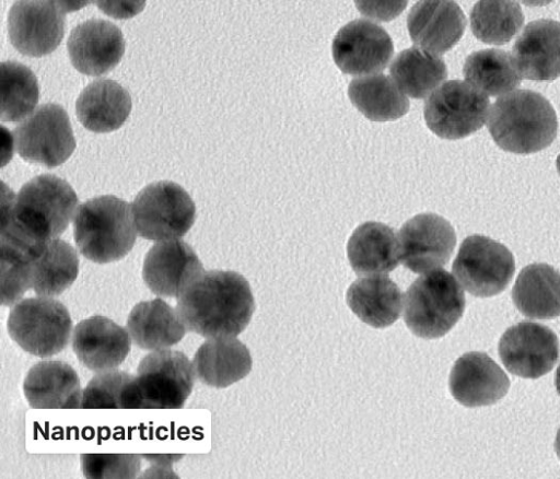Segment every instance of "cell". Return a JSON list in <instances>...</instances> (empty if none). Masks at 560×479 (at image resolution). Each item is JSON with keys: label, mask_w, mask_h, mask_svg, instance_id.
I'll use <instances>...</instances> for the list:
<instances>
[{"label": "cell", "mask_w": 560, "mask_h": 479, "mask_svg": "<svg viewBox=\"0 0 560 479\" xmlns=\"http://www.w3.org/2000/svg\"><path fill=\"white\" fill-rule=\"evenodd\" d=\"M77 205L70 184L52 174L32 178L18 195L3 194L1 250L34 259L67 230Z\"/></svg>", "instance_id": "cell-1"}, {"label": "cell", "mask_w": 560, "mask_h": 479, "mask_svg": "<svg viewBox=\"0 0 560 479\" xmlns=\"http://www.w3.org/2000/svg\"><path fill=\"white\" fill-rule=\"evenodd\" d=\"M176 309L189 331L205 338L234 337L248 325L255 301L242 274L203 270L178 295Z\"/></svg>", "instance_id": "cell-2"}, {"label": "cell", "mask_w": 560, "mask_h": 479, "mask_svg": "<svg viewBox=\"0 0 560 479\" xmlns=\"http://www.w3.org/2000/svg\"><path fill=\"white\" fill-rule=\"evenodd\" d=\"M487 126L501 149L528 154L551 144L557 136L558 120L545 96L530 90H516L497 98Z\"/></svg>", "instance_id": "cell-3"}, {"label": "cell", "mask_w": 560, "mask_h": 479, "mask_svg": "<svg viewBox=\"0 0 560 479\" xmlns=\"http://www.w3.org/2000/svg\"><path fill=\"white\" fill-rule=\"evenodd\" d=\"M73 235L79 252L89 260H119L136 243L132 207L113 195L89 199L77 211Z\"/></svg>", "instance_id": "cell-4"}, {"label": "cell", "mask_w": 560, "mask_h": 479, "mask_svg": "<svg viewBox=\"0 0 560 479\" xmlns=\"http://www.w3.org/2000/svg\"><path fill=\"white\" fill-rule=\"evenodd\" d=\"M465 309V294L443 269L420 276L406 292L404 320L412 334L425 339L447 334Z\"/></svg>", "instance_id": "cell-5"}, {"label": "cell", "mask_w": 560, "mask_h": 479, "mask_svg": "<svg viewBox=\"0 0 560 479\" xmlns=\"http://www.w3.org/2000/svg\"><path fill=\"white\" fill-rule=\"evenodd\" d=\"M192 362L177 350L161 349L147 354L133 375L130 409H178L192 392Z\"/></svg>", "instance_id": "cell-6"}, {"label": "cell", "mask_w": 560, "mask_h": 479, "mask_svg": "<svg viewBox=\"0 0 560 479\" xmlns=\"http://www.w3.org/2000/svg\"><path fill=\"white\" fill-rule=\"evenodd\" d=\"M72 320L67 307L47 296L18 302L8 317L10 337L26 352L48 358L69 343Z\"/></svg>", "instance_id": "cell-7"}, {"label": "cell", "mask_w": 560, "mask_h": 479, "mask_svg": "<svg viewBox=\"0 0 560 479\" xmlns=\"http://www.w3.org/2000/svg\"><path fill=\"white\" fill-rule=\"evenodd\" d=\"M132 214L137 233L149 241L178 240L192 226L196 207L188 192L171 180L154 182L135 198Z\"/></svg>", "instance_id": "cell-8"}, {"label": "cell", "mask_w": 560, "mask_h": 479, "mask_svg": "<svg viewBox=\"0 0 560 479\" xmlns=\"http://www.w3.org/2000/svg\"><path fill=\"white\" fill-rule=\"evenodd\" d=\"M488 96L466 81L451 80L425 101L429 129L443 139H462L479 130L489 113Z\"/></svg>", "instance_id": "cell-9"}, {"label": "cell", "mask_w": 560, "mask_h": 479, "mask_svg": "<svg viewBox=\"0 0 560 479\" xmlns=\"http://www.w3.org/2000/svg\"><path fill=\"white\" fill-rule=\"evenodd\" d=\"M12 136L22 159L49 168L65 163L75 149L68 114L55 103L40 105L13 129Z\"/></svg>", "instance_id": "cell-10"}, {"label": "cell", "mask_w": 560, "mask_h": 479, "mask_svg": "<svg viewBox=\"0 0 560 479\" xmlns=\"http://www.w3.org/2000/svg\"><path fill=\"white\" fill-rule=\"evenodd\" d=\"M452 270L467 292L489 297L508 287L515 271V261L503 244L475 234L460 244Z\"/></svg>", "instance_id": "cell-11"}, {"label": "cell", "mask_w": 560, "mask_h": 479, "mask_svg": "<svg viewBox=\"0 0 560 479\" xmlns=\"http://www.w3.org/2000/svg\"><path fill=\"white\" fill-rule=\"evenodd\" d=\"M67 11L69 5L59 1H15L8 16L11 44L25 56L49 55L63 37Z\"/></svg>", "instance_id": "cell-12"}, {"label": "cell", "mask_w": 560, "mask_h": 479, "mask_svg": "<svg viewBox=\"0 0 560 479\" xmlns=\"http://www.w3.org/2000/svg\"><path fill=\"white\" fill-rule=\"evenodd\" d=\"M399 259L416 273L446 265L456 245V234L447 220L435 213H421L408 220L398 235Z\"/></svg>", "instance_id": "cell-13"}, {"label": "cell", "mask_w": 560, "mask_h": 479, "mask_svg": "<svg viewBox=\"0 0 560 479\" xmlns=\"http://www.w3.org/2000/svg\"><path fill=\"white\" fill-rule=\"evenodd\" d=\"M499 354L510 373L524 378H538L557 363L559 341L549 327L521 322L501 336Z\"/></svg>", "instance_id": "cell-14"}, {"label": "cell", "mask_w": 560, "mask_h": 479, "mask_svg": "<svg viewBox=\"0 0 560 479\" xmlns=\"http://www.w3.org/2000/svg\"><path fill=\"white\" fill-rule=\"evenodd\" d=\"M332 57L338 68L351 75L383 71L394 54L387 32L368 20H354L342 26L332 40Z\"/></svg>", "instance_id": "cell-15"}, {"label": "cell", "mask_w": 560, "mask_h": 479, "mask_svg": "<svg viewBox=\"0 0 560 479\" xmlns=\"http://www.w3.org/2000/svg\"><path fill=\"white\" fill-rule=\"evenodd\" d=\"M73 67L88 75H102L114 69L125 52V39L117 25L102 19L78 24L67 42Z\"/></svg>", "instance_id": "cell-16"}, {"label": "cell", "mask_w": 560, "mask_h": 479, "mask_svg": "<svg viewBox=\"0 0 560 479\" xmlns=\"http://www.w3.org/2000/svg\"><path fill=\"white\" fill-rule=\"evenodd\" d=\"M205 269L198 255L184 241L158 242L147 253L142 278L156 295L178 297L185 287Z\"/></svg>", "instance_id": "cell-17"}, {"label": "cell", "mask_w": 560, "mask_h": 479, "mask_svg": "<svg viewBox=\"0 0 560 479\" xmlns=\"http://www.w3.org/2000/svg\"><path fill=\"white\" fill-rule=\"evenodd\" d=\"M450 390L465 407L493 405L505 396L510 379L504 371L483 352H467L454 363Z\"/></svg>", "instance_id": "cell-18"}, {"label": "cell", "mask_w": 560, "mask_h": 479, "mask_svg": "<svg viewBox=\"0 0 560 479\" xmlns=\"http://www.w3.org/2000/svg\"><path fill=\"white\" fill-rule=\"evenodd\" d=\"M465 27L466 17L454 1H419L407 17L411 40L418 48L436 56L457 44Z\"/></svg>", "instance_id": "cell-19"}, {"label": "cell", "mask_w": 560, "mask_h": 479, "mask_svg": "<svg viewBox=\"0 0 560 479\" xmlns=\"http://www.w3.org/2000/svg\"><path fill=\"white\" fill-rule=\"evenodd\" d=\"M72 349L79 361L93 372L114 370L130 350L128 330L104 316H92L74 327Z\"/></svg>", "instance_id": "cell-20"}, {"label": "cell", "mask_w": 560, "mask_h": 479, "mask_svg": "<svg viewBox=\"0 0 560 479\" xmlns=\"http://www.w3.org/2000/svg\"><path fill=\"white\" fill-rule=\"evenodd\" d=\"M512 58L522 78L551 81L560 77V22L536 20L528 23L512 48Z\"/></svg>", "instance_id": "cell-21"}, {"label": "cell", "mask_w": 560, "mask_h": 479, "mask_svg": "<svg viewBox=\"0 0 560 479\" xmlns=\"http://www.w3.org/2000/svg\"><path fill=\"white\" fill-rule=\"evenodd\" d=\"M24 396L35 409H77L82 394L74 369L61 361H42L33 365L23 382Z\"/></svg>", "instance_id": "cell-22"}, {"label": "cell", "mask_w": 560, "mask_h": 479, "mask_svg": "<svg viewBox=\"0 0 560 479\" xmlns=\"http://www.w3.org/2000/svg\"><path fill=\"white\" fill-rule=\"evenodd\" d=\"M247 347L233 336L212 337L196 351L195 376L205 385L224 388L244 378L252 370Z\"/></svg>", "instance_id": "cell-23"}, {"label": "cell", "mask_w": 560, "mask_h": 479, "mask_svg": "<svg viewBox=\"0 0 560 479\" xmlns=\"http://www.w3.org/2000/svg\"><path fill=\"white\" fill-rule=\"evenodd\" d=\"M131 106V97L125 87L114 80L98 79L81 92L75 103V113L84 128L104 133L121 127Z\"/></svg>", "instance_id": "cell-24"}, {"label": "cell", "mask_w": 560, "mask_h": 479, "mask_svg": "<svg viewBox=\"0 0 560 479\" xmlns=\"http://www.w3.org/2000/svg\"><path fill=\"white\" fill-rule=\"evenodd\" d=\"M348 259L358 276L385 274L399 262L395 230L380 222H365L352 233L347 245Z\"/></svg>", "instance_id": "cell-25"}, {"label": "cell", "mask_w": 560, "mask_h": 479, "mask_svg": "<svg viewBox=\"0 0 560 479\" xmlns=\"http://www.w3.org/2000/svg\"><path fill=\"white\" fill-rule=\"evenodd\" d=\"M127 330L136 346L155 351L178 343L187 328L177 309L154 299L133 306L127 318Z\"/></svg>", "instance_id": "cell-26"}, {"label": "cell", "mask_w": 560, "mask_h": 479, "mask_svg": "<svg viewBox=\"0 0 560 479\" xmlns=\"http://www.w3.org/2000/svg\"><path fill=\"white\" fill-rule=\"evenodd\" d=\"M348 306L365 324L385 328L394 324L402 306L401 291L388 277L364 276L346 294Z\"/></svg>", "instance_id": "cell-27"}, {"label": "cell", "mask_w": 560, "mask_h": 479, "mask_svg": "<svg viewBox=\"0 0 560 479\" xmlns=\"http://www.w3.org/2000/svg\"><path fill=\"white\" fill-rule=\"evenodd\" d=\"M516 308L526 317L550 319L560 315V273L547 264L523 268L512 289Z\"/></svg>", "instance_id": "cell-28"}, {"label": "cell", "mask_w": 560, "mask_h": 479, "mask_svg": "<svg viewBox=\"0 0 560 479\" xmlns=\"http://www.w3.org/2000/svg\"><path fill=\"white\" fill-rule=\"evenodd\" d=\"M348 95L358 110L374 121L398 119L409 109L406 95L383 73L353 79Z\"/></svg>", "instance_id": "cell-29"}, {"label": "cell", "mask_w": 560, "mask_h": 479, "mask_svg": "<svg viewBox=\"0 0 560 479\" xmlns=\"http://www.w3.org/2000/svg\"><path fill=\"white\" fill-rule=\"evenodd\" d=\"M31 264L32 289L38 296L60 295L74 282L79 272L75 249L60 238L49 241Z\"/></svg>", "instance_id": "cell-30"}, {"label": "cell", "mask_w": 560, "mask_h": 479, "mask_svg": "<svg viewBox=\"0 0 560 479\" xmlns=\"http://www.w3.org/2000/svg\"><path fill=\"white\" fill-rule=\"evenodd\" d=\"M389 72L400 91L413 98L425 97L447 77L444 60L418 47L400 51Z\"/></svg>", "instance_id": "cell-31"}, {"label": "cell", "mask_w": 560, "mask_h": 479, "mask_svg": "<svg viewBox=\"0 0 560 479\" xmlns=\"http://www.w3.org/2000/svg\"><path fill=\"white\" fill-rule=\"evenodd\" d=\"M466 82L485 95H504L521 84L520 75L510 52L489 48L470 54L464 63Z\"/></svg>", "instance_id": "cell-32"}, {"label": "cell", "mask_w": 560, "mask_h": 479, "mask_svg": "<svg viewBox=\"0 0 560 479\" xmlns=\"http://www.w3.org/2000/svg\"><path fill=\"white\" fill-rule=\"evenodd\" d=\"M524 15L515 1H478L470 12L472 34L486 44L503 45L521 30Z\"/></svg>", "instance_id": "cell-33"}, {"label": "cell", "mask_w": 560, "mask_h": 479, "mask_svg": "<svg viewBox=\"0 0 560 479\" xmlns=\"http://www.w3.org/2000/svg\"><path fill=\"white\" fill-rule=\"evenodd\" d=\"M1 120L19 121L37 105L39 87L34 72L16 61L1 63Z\"/></svg>", "instance_id": "cell-34"}, {"label": "cell", "mask_w": 560, "mask_h": 479, "mask_svg": "<svg viewBox=\"0 0 560 479\" xmlns=\"http://www.w3.org/2000/svg\"><path fill=\"white\" fill-rule=\"evenodd\" d=\"M133 375L120 370L98 372L82 394L84 409H130V389Z\"/></svg>", "instance_id": "cell-35"}, {"label": "cell", "mask_w": 560, "mask_h": 479, "mask_svg": "<svg viewBox=\"0 0 560 479\" xmlns=\"http://www.w3.org/2000/svg\"><path fill=\"white\" fill-rule=\"evenodd\" d=\"M81 467L85 478H135L141 459L133 454H82Z\"/></svg>", "instance_id": "cell-36"}, {"label": "cell", "mask_w": 560, "mask_h": 479, "mask_svg": "<svg viewBox=\"0 0 560 479\" xmlns=\"http://www.w3.org/2000/svg\"><path fill=\"white\" fill-rule=\"evenodd\" d=\"M32 260L2 252L1 255V302L10 306L32 289Z\"/></svg>", "instance_id": "cell-37"}, {"label": "cell", "mask_w": 560, "mask_h": 479, "mask_svg": "<svg viewBox=\"0 0 560 479\" xmlns=\"http://www.w3.org/2000/svg\"><path fill=\"white\" fill-rule=\"evenodd\" d=\"M355 3L362 14L378 20H390L395 17L397 14L401 12V10H404L406 5V1H358Z\"/></svg>", "instance_id": "cell-38"}, {"label": "cell", "mask_w": 560, "mask_h": 479, "mask_svg": "<svg viewBox=\"0 0 560 479\" xmlns=\"http://www.w3.org/2000/svg\"><path fill=\"white\" fill-rule=\"evenodd\" d=\"M139 4V1L137 2H97V5L104 10V13L112 16H117V13H127L128 16L135 15V13L130 12V7H136Z\"/></svg>", "instance_id": "cell-39"}, {"label": "cell", "mask_w": 560, "mask_h": 479, "mask_svg": "<svg viewBox=\"0 0 560 479\" xmlns=\"http://www.w3.org/2000/svg\"><path fill=\"white\" fill-rule=\"evenodd\" d=\"M555 451L560 459V428L557 432L556 440H555Z\"/></svg>", "instance_id": "cell-40"}, {"label": "cell", "mask_w": 560, "mask_h": 479, "mask_svg": "<svg viewBox=\"0 0 560 479\" xmlns=\"http://www.w3.org/2000/svg\"><path fill=\"white\" fill-rule=\"evenodd\" d=\"M555 385H556L558 394L560 395V364H559V366L557 369V372H556Z\"/></svg>", "instance_id": "cell-41"}, {"label": "cell", "mask_w": 560, "mask_h": 479, "mask_svg": "<svg viewBox=\"0 0 560 479\" xmlns=\"http://www.w3.org/2000/svg\"><path fill=\"white\" fill-rule=\"evenodd\" d=\"M557 170H558V173H559V176H560V154L557 157Z\"/></svg>", "instance_id": "cell-42"}]
</instances>
